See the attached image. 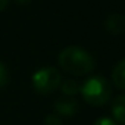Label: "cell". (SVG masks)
Returning a JSON list of instances; mask_svg holds the SVG:
<instances>
[{"label": "cell", "instance_id": "obj_1", "mask_svg": "<svg viewBox=\"0 0 125 125\" xmlns=\"http://www.w3.org/2000/svg\"><path fill=\"white\" fill-rule=\"evenodd\" d=\"M57 62H59V66L65 72L72 74L75 77L88 75L90 72H93V69L96 66L94 57L87 50L77 47V46L63 49L59 53Z\"/></svg>", "mask_w": 125, "mask_h": 125}, {"label": "cell", "instance_id": "obj_2", "mask_svg": "<svg viewBox=\"0 0 125 125\" xmlns=\"http://www.w3.org/2000/svg\"><path fill=\"white\" fill-rule=\"evenodd\" d=\"M83 99L91 106H103L110 100L112 87L109 81L102 75L88 77L80 88Z\"/></svg>", "mask_w": 125, "mask_h": 125}, {"label": "cell", "instance_id": "obj_3", "mask_svg": "<svg viewBox=\"0 0 125 125\" xmlns=\"http://www.w3.org/2000/svg\"><path fill=\"white\" fill-rule=\"evenodd\" d=\"M60 72L53 66L41 68L32 75V87L40 94H52L60 87Z\"/></svg>", "mask_w": 125, "mask_h": 125}, {"label": "cell", "instance_id": "obj_4", "mask_svg": "<svg viewBox=\"0 0 125 125\" xmlns=\"http://www.w3.org/2000/svg\"><path fill=\"white\" fill-rule=\"evenodd\" d=\"M53 107H54V113L59 116H74L80 110V103L72 97H62L54 102Z\"/></svg>", "mask_w": 125, "mask_h": 125}, {"label": "cell", "instance_id": "obj_5", "mask_svg": "<svg viewBox=\"0 0 125 125\" xmlns=\"http://www.w3.org/2000/svg\"><path fill=\"white\" fill-rule=\"evenodd\" d=\"M104 27H106L107 32H110L113 35L124 34L125 32V16L121 13H112L106 18Z\"/></svg>", "mask_w": 125, "mask_h": 125}, {"label": "cell", "instance_id": "obj_6", "mask_svg": "<svg viewBox=\"0 0 125 125\" xmlns=\"http://www.w3.org/2000/svg\"><path fill=\"white\" fill-rule=\"evenodd\" d=\"M112 115L118 124L125 125V94H121L112 102Z\"/></svg>", "mask_w": 125, "mask_h": 125}, {"label": "cell", "instance_id": "obj_7", "mask_svg": "<svg viewBox=\"0 0 125 125\" xmlns=\"http://www.w3.org/2000/svg\"><path fill=\"white\" fill-rule=\"evenodd\" d=\"M112 81L113 85L122 91H125V59L118 62L112 71Z\"/></svg>", "mask_w": 125, "mask_h": 125}, {"label": "cell", "instance_id": "obj_8", "mask_svg": "<svg viewBox=\"0 0 125 125\" xmlns=\"http://www.w3.org/2000/svg\"><path fill=\"white\" fill-rule=\"evenodd\" d=\"M80 88H81L80 83H78L77 80H72V78H68V80H65V81L60 83V90H62V93H63L65 96H69V97L78 94V93H80Z\"/></svg>", "mask_w": 125, "mask_h": 125}, {"label": "cell", "instance_id": "obj_9", "mask_svg": "<svg viewBox=\"0 0 125 125\" xmlns=\"http://www.w3.org/2000/svg\"><path fill=\"white\" fill-rule=\"evenodd\" d=\"M9 83V71L8 68L0 62V88H5Z\"/></svg>", "mask_w": 125, "mask_h": 125}, {"label": "cell", "instance_id": "obj_10", "mask_svg": "<svg viewBox=\"0 0 125 125\" xmlns=\"http://www.w3.org/2000/svg\"><path fill=\"white\" fill-rule=\"evenodd\" d=\"M44 124L46 125H62V119L56 113H49L44 119Z\"/></svg>", "mask_w": 125, "mask_h": 125}, {"label": "cell", "instance_id": "obj_11", "mask_svg": "<svg viewBox=\"0 0 125 125\" xmlns=\"http://www.w3.org/2000/svg\"><path fill=\"white\" fill-rule=\"evenodd\" d=\"M94 125H119L113 118H107V116H102V118H99L96 122H94Z\"/></svg>", "mask_w": 125, "mask_h": 125}, {"label": "cell", "instance_id": "obj_12", "mask_svg": "<svg viewBox=\"0 0 125 125\" xmlns=\"http://www.w3.org/2000/svg\"><path fill=\"white\" fill-rule=\"evenodd\" d=\"M8 5H9V0H0V12L5 10Z\"/></svg>", "mask_w": 125, "mask_h": 125}, {"label": "cell", "instance_id": "obj_13", "mask_svg": "<svg viewBox=\"0 0 125 125\" xmlns=\"http://www.w3.org/2000/svg\"><path fill=\"white\" fill-rule=\"evenodd\" d=\"M15 2H16V3H19V5H28L31 0H15Z\"/></svg>", "mask_w": 125, "mask_h": 125}]
</instances>
